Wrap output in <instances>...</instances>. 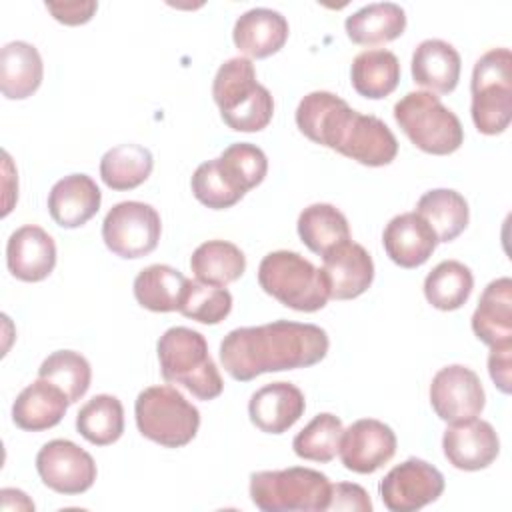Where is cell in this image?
Masks as SVG:
<instances>
[{"label": "cell", "mask_w": 512, "mask_h": 512, "mask_svg": "<svg viewBox=\"0 0 512 512\" xmlns=\"http://www.w3.org/2000/svg\"><path fill=\"white\" fill-rule=\"evenodd\" d=\"M328 334L316 324L274 320L230 330L220 342L224 370L240 382L266 372L308 368L328 354Z\"/></svg>", "instance_id": "1"}, {"label": "cell", "mask_w": 512, "mask_h": 512, "mask_svg": "<svg viewBox=\"0 0 512 512\" xmlns=\"http://www.w3.org/2000/svg\"><path fill=\"white\" fill-rule=\"evenodd\" d=\"M296 126L308 140L364 166H386L398 154L396 136L378 116L360 114L326 90L310 92L300 100Z\"/></svg>", "instance_id": "2"}, {"label": "cell", "mask_w": 512, "mask_h": 512, "mask_svg": "<svg viewBox=\"0 0 512 512\" xmlns=\"http://www.w3.org/2000/svg\"><path fill=\"white\" fill-rule=\"evenodd\" d=\"M212 96L224 124L236 132H260L274 114V98L258 84L250 58L226 60L212 82Z\"/></svg>", "instance_id": "3"}, {"label": "cell", "mask_w": 512, "mask_h": 512, "mask_svg": "<svg viewBox=\"0 0 512 512\" xmlns=\"http://www.w3.org/2000/svg\"><path fill=\"white\" fill-rule=\"evenodd\" d=\"M156 352L166 382L182 384L198 400H214L222 394V376L200 332L186 326L168 328L160 336Z\"/></svg>", "instance_id": "4"}, {"label": "cell", "mask_w": 512, "mask_h": 512, "mask_svg": "<svg viewBox=\"0 0 512 512\" xmlns=\"http://www.w3.org/2000/svg\"><path fill=\"white\" fill-rule=\"evenodd\" d=\"M258 284L280 304L298 312L322 310L330 298L322 270L292 250L266 254L258 266Z\"/></svg>", "instance_id": "5"}, {"label": "cell", "mask_w": 512, "mask_h": 512, "mask_svg": "<svg viewBox=\"0 0 512 512\" xmlns=\"http://www.w3.org/2000/svg\"><path fill=\"white\" fill-rule=\"evenodd\" d=\"M330 488L326 474L304 466L262 470L250 476V498L262 512L328 510Z\"/></svg>", "instance_id": "6"}, {"label": "cell", "mask_w": 512, "mask_h": 512, "mask_svg": "<svg viewBox=\"0 0 512 512\" xmlns=\"http://www.w3.org/2000/svg\"><path fill=\"white\" fill-rule=\"evenodd\" d=\"M394 120L410 142L422 152L446 156L464 142L458 116L446 108L432 92H408L394 104Z\"/></svg>", "instance_id": "7"}, {"label": "cell", "mask_w": 512, "mask_h": 512, "mask_svg": "<svg viewBox=\"0 0 512 512\" xmlns=\"http://www.w3.org/2000/svg\"><path fill=\"white\" fill-rule=\"evenodd\" d=\"M470 92V114L478 132L502 134L512 118V54L508 48H492L476 60Z\"/></svg>", "instance_id": "8"}, {"label": "cell", "mask_w": 512, "mask_h": 512, "mask_svg": "<svg viewBox=\"0 0 512 512\" xmlns=\"http://www.w3.org/2000/svg\"><path fill=\"white\" fill-rule=\"evenodd\" d=\"M134 416L140 434L166 448L186 446L200 426L198 408L172 386L144 388L136 398Z\"/></svg>", "instance_id": "9"}, {"label": "cell", "mask_w": 512, "mask_h": 512, "mask_svg": "<svg viewBox=\"0 0 512 512\" xmlns=\"http://www.w3.org/2000/svg\"><path fill=\"white\" fill-rule=\"evenodd\" d=\"M162 222L154 206L126 200L114 204L102 222V240L106 248L126 260L150 254L160 240Z\"/></svg>", "instance_id": "10"}, {"label": "cell", "mask_w": 512, "mask_h": 512, "mask_svg": "<svg viewBox=\"0 0 512 512\" xmlns=\"http://www.w3.org/2000/svg\"><path fill=\"white\" fill-rule=\"evenodd\" d=\"M442 472L420 458H408L394 466L380 482V496L390 512H414L440 498Z\"/></svg>", "instance_id": "11"}, {"label": "cell", "mask_w": 512, "mask_h": 512, "mask_svg": "<svg viewBox=\"0 0 512 512\" xmlns=\"http://www.w3.org/2000/svg\"><path fill=\"white\" fill-rule=\"evenodd\" d=\"M40 480L58 494H82L96 480V462L70 440H50L36 454Z\"/></svg>", "instance_id": "12"}, {"label": "cell", "mask_w": 512, "mask_h": 512, "mask_svg": "<svg viewBox=\"0 0 512 512\" xmlns=\"http://www.w3.org/2000/svg\"><path fill=\"white\" fill-rule=\"evenodd\" d=\"M430 404L444 422L476 418L486 404L482 382L474 370L462 364L440 368L430 384Z\"/></svg>", "instance_id": "13"}, {"label": "cell", "mask_w": 512, "mask_h": 512, "mask_svg": "<svg viewBox=\"0 0 512 512\" xmlns=\"http://www.w3.org/2000/svg\"><path fill=\"white\" fill-rule=\"evenodd\" d=\"M396 444V434L388 424L376 418H362L342 432L338 454L346 470L372 474L392 460Z\"/></svg>", "instance_id": "14"}, {"label": "cell", "mask_w": 512, "mask_h": 512, "mask_svg": "<svg viewBox=\"0 0 512 512\" xmlns=\"http://www.w3.org/2000/svg\"><path fill=\"white\" fill-rule=\"evenodd\" d=\"M442 448L446 460L458 470H482L490 466L498 452L500 440L490 422L468 418L452 422L442 436Z\"/></svg>", "instance_id": "15"}, {"label": "cell", "mask_w": 512, "mask_h": 512, "mask_svg": "<svg viewBox=\"0 0 512 512\" xmlns=\"http://www.w3.org/2000/svg\"><path fill=\"white\" fill-rule=\"evenodd\" d=\"M320 268L328 286V296L334 300H352L364 294L374 280V262L364 246L346 240L324 256Z\"/></svg>", "instance_id": "16"}, {"label": "cell", "mask_w": 512, "mask_h": 512, "mask_svg": "<svg viewBox=\"0 0 512 512\" xmlns=\"http://www.w3.org/2000/svg\"><path fill=\"white\" fill-rule=\"evenodd\" d=\"M6 264L14 278L40 282L48 278L56 266V244L44 228L36 224L20 226L8 238Z\"/></svg>", "instance_id": "17"}, {"label": "cell", "mask_w": 512, "mask_h": 512, "mask_svg": "<svg viewBox=\"0 0 512 512\" xmlns=\"http://www.w3.org/2000/svg\"><path fill=\"white\" fill-rule=\"evenodd\" d=\"M306 410L304 394L290 382H272L258 388L248 402L250 422L266 434H282L292 428Z\"/></svg>", "instance_id": "18"}, {"label": "cell", "mask_w": 512, "mask_h": 512, "mask_svg": "<svg viewBox=\"0 0 512 512\" xmlns=\"http://www.w3.org/2000/svg\"><path fill=\"white\" fill-rule=\"evenodd\" d=\"M382 244L394 264L400 268H418L432 256L438 238L420 214L404 212L386 224Z\"/></svg>", "instance_id": "19"}, {"label": "cell", "mask_w": 512, "mask_h": 512, "mask_svg": "<svg viewBox=\"0 0 512 512\" xmlns=\"http://www.w3.org/2000/svg\"><path fill=\"white\" fill-rule=\"evenodd\" d=\"M102 194L96 182L86 174L60 178L48 194V212L62 228L84 226L100 210Z\"/></svg>", "instance_id": "20"}, {"label": "cell", "mask_w": 512, "mask_h": 512, "mask_svg": "<svg viewBox=\"0 0 512 512\" xmlns=\"http://www.w3.org/2000/svg\"><path fill=\"white\" fill-rule=\"evenodd\" d=\"M288 20L272 8H252L238 16L232 40L248 58H268L288 40Z\"/></svg>", "instance_id": "21"}, {"label": "cell", "mask_w": 512, "mask_h": 512, "mask_svg": "<svg viewBox=\"0 0 512 512\" xmlns=\"http://www.w3.org/2000/svg\"><path fill=\"white\" fill-rule=\"evenodd\" d=\"M68 406V396L56 384L38 378L16 396L12 420L22 430L40 432L60 424Z\"/></svg>", "instance_id": "22"}, {"label": "cell", "mask_w": 512, "mask_h": 512, "mask_svg": "<svg viewBox=\"0 0 512 512\" xmlns=\"http://www.w3.org/2000/svg\"><path fill=\"white\" fill-rule=\"evenodd\" d=\"M462 60L458 50L438 38L422 40L412 54V78L430 92L448 94L458 86Z\"/></svg>", "instance_id": "23"}, {"label": "cell", "mask_w": 512, "mask_h": 512, "mask_svg": "<svg viewBox=\"0 0 512 512\" xmlns=\"http://www.w3.org/2000/svg\"><path fill=\"white\" fill-rule=\"evenodd\" d=\"M472 330L488 346L512 342V280L508 276L484 288L472 314Z\"/></svg>", "instance_id": "24"}, {"label": "cell", "mask_w": 512, "mask_h": 512, "mask_svg": "<svg viewBox=\"0 0 512 512\" xmlns=\"http://www.w3.org/2000/svg\"><path fill=\"white\" fill-rule=\"evenodd\" d=\"M44 76V64L36 46L14 40L0 50V90L8 100L32 96Z\"/></svg>", "instance_id": "25"}, {"label": "cell", "mask_w": 512, "mask_h": 512, "mask_svg": "<svg viewBox=\"0 0 512 512\" xmlns=\"http://www.w3.org/2000/svg\"><path fill=\"white\" fill-rule=\"evenodd\" d=\"M344 28L354 44H386L404 32L406 12L394 2H374L350 14L344 22Z\"/></svg>", "instance_id": "26"}, {"label": "cell", "mask_w": 512, "mask_h": 512, "mask_svg": "<svg viewBox=\"0 0 512 512\" xmlns=\"http://www.w3.org/2000/svg\"><path fill=\"white\" fill-rule=\"evenodd\" d=\"M350 80L360 96L370 100L386 98L400 82V62L390 50H364L352 60Z\"/></svg>", "instance_id": "27"}, {"label": "cell", "mask_w": 512, "mask_h": 512, "mask_svg": "<svg viewBox=\"0 0 512 512\" xmlns=\"http://www.w3.org/2000/svg\"><path fill=\"white\" fill-rule=\"evenodd\" d=\"M416 214L430 224L438 242H452L458 238L470 220L466 198L450 188L424 192L416 204Z\"/></svg>", "instance_id": "28"}, {"label": "cell", "mask_w": 512, "mask_h": 512, "mask_svg": "<svg viewBox=\"0 0 512 512\" xmlns=\"http://www.w3.org/2000/svg\"><path fill=\"white\" fill-rule=\"evenodd\" d=\"M186 284L188 278L180 270L168 264H152L134 278V298L146 310L174 312L180 308Z\"/></svg>", "instance_id": "29"}, {"label": "cell", "mask_w": 512, "mask_h": 512, "mask_svg": "<svg viewBox=\"0 0 512 512\" xmlns=\"http://www.w3.org/2000/svg\"><path fill=\"white\" fill-rule=\"evenodd\" d=\"M298 236L306 248L324 256L334 246L350 240L346 216L332 204H310L298 216Z\"/></svg>", "instance_id": "30"}, {"label": "cell", "mask_w": 512, "mask_h": 512, "mask_svg": "<svg viewBox=\"0 0 512 512\" xmlns=\"http://www.w3.org/2000/svg\"><path fill=\"white\" fill-rule=\"evenodd\" d=\"M154 168L146 146L126 142L110 148L100 160V178L112 190H132L144 184Z\"/></svg>", "instance_id": "31"}, {"label": "cell", "mask_w": 512, "mask_h": 512, "mask_svg": "<svg viewBox=\"0 0 512 512\" xmlns=\"http://www.w3.org/2000/svg\"><path fill=\"white\" fill-rule=\"evenodd\" d=\"M190 268L196 280L212 286H226L244 274L246 256L232 242L208 240L192 252Z\"/></svg>", "instance_id": "32"}, {"label": "cell", "mask_w": 512, "mask_h": 512, "mask_svg": "<svg viewBox=\"0 0 512 512\" xmlns=\"http://www.w3.org/2000/svg\"><path fill=\"white\" fill-rule=\"evenodd\" d=\"M472 288L474 276L470 268L458 260H442L424 280L426 300L444 312L464 306L472 294Z\"/></svg>", "instance_id": "33"}, {"label": "cell", "mask_w": 512, "mask_h": 512, "mask_svg": "<svg viewBox=\"0 0 512 512\" xmlns=\"http://www.w3.org/2000/svg\"><path fill=\"white\" fill-rule=\"evenodd\" d=\"M76 430L94 446H108L124 432V408L116 396L98 394L76 414Z\"/></svg>", "instance_id": "34"}, {"label": "cell", "mask_w": 512, "mask_h": 512, "mask_svg": "<svg viewBox=\"0 0 512 512\" xmlns=\"http://www.w3.org/2000/svg\"><path fill=\"white\" fill-rule=\"evenodd\" d=\"M342 420L330 412L316 414L292 440L298 458L310 462H330L340 450Z\"/></svg>", "instance_id": "35"}, {"label": "cell", "mask_w": 512, "mask_h": 512, "mask_svg": "<svg viewBox=\"0 0 512 512\" xmlns=\"http://www.w3.org/2000/svg\"><path fill=\"white\" fill-rule=\"evenodd\" d=\"M216 160L224 178L242 196L248 190L256 188L268 172L266 154L250 142L230 144L228 148H224V152Z\"/></svg>", "instance_id": "36"}, {"label": "cell", "mask_w": 512, "mask_h": 512, "mask_svg": "<svg viewBox=\"0 0 512 512\" xmlns=\"http://www.w3.org/2000/svg\"><path fill=\"white\" fill-rule=\"evenodd\" d=\"M38 378L56 384L68 396V402L74 404L90 388L92 370L80 352L56 350L40 364Z\"/></svg>", "instance_id": "37"}, {"label": "cell", "mask_w": 512, "mask_h": 512, "mask_svg": "<svg viewBox=\"0 0 512 512\" xmlns=\"http://www.w3.org/2000/svg\"><path fill=\"white\" fill-rule=\"evenodd\" d=\"M232 310V294L224 286L188 280L178 312L200 324H218Z\"/></svg>", "instance_id": "38"}, {"label": "cell", "mask_w": 512, "mask_h": 512, "mask_svg": "<svg viewBox=\"0 0 512 512\" xmlns=\"http://www.w3.org/2000/svg\"><path fill=\"white\" fill-rule=\"evenodd\" d=\"M190 186L194 198L212 210H224L242 200V194L236 192L224 178L216 158L202 162L194 170Z\"/></svg>", "instance_id": "39"}, {"label": "cell", "mask_w": 512, "mask_h": 512, "mask_svg": "<svg viewBox=\"0 0 512 512\" xmlns=\"http://www.w3.org/2000/svg\"><path fill=\"white\" fill-rule=\"evenodd\" d=\"M328 510L370 512L372 510V500H370L368 492L362 486L350 484V482H338V484H332V488H330Z\"/></svg>", "instance_id": "40"}, {"label": "cell", "mask_w": 512, "mask_h": 512, "mask_svg": "<svg viewBox=\"0 0 512 512\" xmlns=\"http://www.w3.org/2000/svg\"><path fill=\"white\" fill-rule=\"evenodd\" d=\"M512 342L490 346L488 372L500 392L510 394L512 390Z\"/></svg>", "instance_id": "41"}, {"label": "cell", "mask_w": 512, "mask_h": 512, "mask_svg": "<svg viewBox=\"0 0 512 512\" xmlns=\"http://www.w3.org/2000/svg\"><path fill=\"white\" fill-rule=\"evenodd\" d=\"M46 8L52 12V16L68 26H78L88 22L98 4L96 2H46Z\"/></svg>", "instance_id": "42"}]
</instances>
